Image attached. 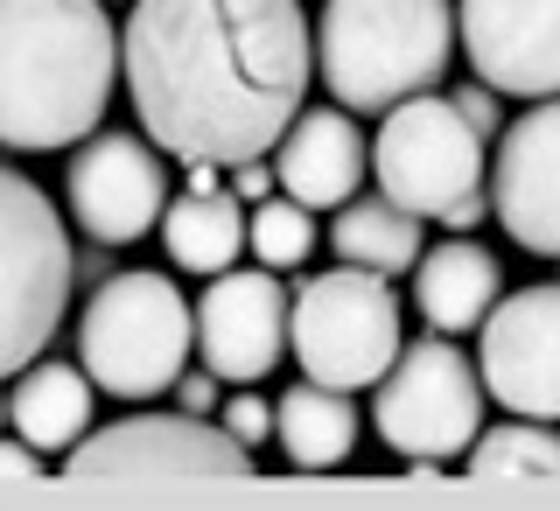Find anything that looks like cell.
<instances>
[{
  "mask_svg": "<svg viewBox=\"0 0 560 511\" xmlns=\"http://www.w3.org/2000/svg\"><path fill=\"white\" fill-rule=\"evenodd\" d=\"M0 420H8V399H0Z\"/></svg>",
  "mask_w": 560,
  "mask_h": 511,
  "instance_id": "83f0119b",
  "label": "cell"
},
{
  "mask_svg": "<svg viewBox=\"0 0 560 511\" xmlns=\"http://www.w3.org/2000/svg\"><path fill=\"white\" fill-rule=\"evenodd\" d=\"M490 210L504 218L518 253L560 259V92L539 98L498 133L490 154Z\"/></svg>",
  "mask_w": 560,
  "mask_h": 511,
  "instance_id": "7c38bea8",
  "label": "cell"
},
{
  "mask_svg": "<svg viewBox=\"0 0 560 511\" xmlns=\"http://www.w3.org/2000/svg\"><path fill=\"white\" fill-rule=\"evenodd\" d=\"M43 477V449L35 442H0V484H35Z\"/></svg>",
  "mask_w": 560,
  "mask_h": 511,
  "instance_id": "d4e9b609",
  "label": "cell"
},
{
  "mask_svg": "<svg viewBox=\"0 0 560 511\" xmlns=\"http://www.w3.org/2000/svg\"><path fill=\"white\" fill-rule=\"evenodd\" d=\"M288 350L315 385H337V393L378 385L407 350L393 280L372 267H329L302 280V294L288 302Z\"/></svg>",
  "mask_w": 560,
  "mask_h": 511,
  "instance_id": "52a82bcc",
  "label": "cell"
},
{
  "mask_svg": "<svg viewBox=\"0 0 560 511\" xmlns=\"http://www.w3.org/2000/svg\"><path fill=\"white\" fill-rule=\"evenodd\" d=\"M455 43L448 0H323L315 78L343 113H393L399 98L442 84Z\"/></svg>",
  "mask_w": 560,
  "mask_h": 511,
  "instance_id": "3957f363",
  "label": "cell"
},
{
  "mask_svg": "<svg viewBox=\"0 0 560 511\" xmlns=\"http://www.w3.org/2000/svg\"><path fill=\"white\" fill-rule=\"evenodd\" d=\"M63 204L98 245H133L162 224L168 210V169L154 154V140L140 133H92L70 154Z\"/></svg>",
  "mask_w": 560,
  "mask_h": 511,
  "instance_id": "30bf717a",
  "label": "cell"
},
{
  "mask_svg": "<svg viewBox=\"0 0 560 511\" xmlns=\"http://www.w3.org/2000/svg\"><path fill=\"white\" fill-rule=\"evenodd\" d=\"M455 105H463V119H469V127H477L483 140H498L504 133V113H498V92H490V84L477 78V84H469V92H455Z\"/></svg>",
  "mask_w": 560,
  "mask_h": 511,
  "instance_id": "cb8c5ba5",
  "label": "cell"
},
{
  "mask_svg": "<svg viewBox=\"0 0 560 511\" xmlns=\"http://www.w3.org/2000/svg\"><path fill=\"white\" fill-rule=\"evenodd\" d=\"M197 350V309L168 274H105L78 315V364L113 399L175 393Z\"/></svg>",
  "mask_w": 560,
  "mask_h": 511,
  "instance_id": "277c9868",
  "label": "cell"
},
{
  "mask_svg": "<svg viewBox=\"0 0 560 511\" xmlns=\"http://www.w3.org/2000/svg\"><path fill=\"white\" fill-rule=\"evenodd\" d=\"M175 399H183V414H210L218 407V372H210V364L203 372H183L175 379Z\"/></svg>",
  "mask_w": 560,
  "mask_h": 511,
  "instance_id": "484cf974",
  "label": "cell"
},
{
  "mask_svg": "<svg viewBox=\"0 0 560 511\" xmlns=\"http://www.w3.org/2000/svg\"><path fill=\"white\" fill-rule=\"evenodd\" d=\"M245 224H253V210H245L238 189H183L162 210L168 259L183 274H224L245 253Z\"/></svg>",
  "mask_w": 560,
  "mask_h": 511,
  "instance_id": "ac0fdd59",
  "label": "cell"
},
{
  "mask_svg": "<svg viewBox=\"0 0 560 511\" xmlns=\"http://www.w3.org/2000/svg\"><path fill=\"white\" fill-rule=\"evenodd\" d=\"M92 372L84 364H57V358H35L28 372H14V393H8V420L22 442H35L43 455L57 449H78L92 434Z\"/></svg>",
  "mask_w": 560,
  "mask_h": 511,
  "instance_id": "e0dca14e",
  "label": "cell"
},
{
  "mask_svg": "<svg viewBox=\"0 0 560 511\" xmlns=\"http://www.w3.org/2000/svg\"><path fill=\"white\" fill-rule=\"evenodd\" d=\"M119 57L154 148L232 169L294 127L315 28L302 0H133Z\"/></svg>",
  "mask_w": 560,
  "mask_h": 511,
  "instance_id": "6da1fadb",
  "label": "cell"
},
{
  "mask_svg": "<svg viewBox=\"0 0 560 511\" xmlns=\"http://www.w3.org/2000/svg\"><path fill=\"white\" fill-rule=\"evenodd\" d=\"M63 477L78 484H218L253 477V449L203 414H127L113 428L63 449Z\"/></svg>",
  "mask_w": 560,
  "mask_h": 511,
  "instance_id": "9c48e42d",
  "label": "cell"
},
{
  "mask_svg": "<svg viewBox=\"0 0 560 511\" xmlns=\"http://www.w3.org/2000/svg\"><path fill=\"white\" fill-rule=\"evenodd\" d=\"M224 428H232L245 449H259L273 434V407H267V399H253V393H238V399H224Z\"/></svg>",
  "mask_w": 560,
  "mask_h": 511,
  "instance_id": "603a6c76",
  "label": "cell"
},
{
  "mask_svg": "<svg viewBox=\"0 0 560 511\" xmlns=\"http://www.w3.org/2000/svg\"><path fill=\"white\" fill-rule=\"evenodd\" d=\"M469 477L498 484V477H560V434H547V420H504L469 442Z\"/></svg>",
  "mask_w": 560,
  "mask_h": 511,
  "instance_id": "44dd1931",
  "label": "cell"
},
{
  "mask_svg": "<svg viewBox=\"0 0 560 511\" xmlns=\"http://www.w3.org/2000/svg\"><path fill=\"white\" fill-rule=\"evenodd\" d=\"M483 372L455 350V337H420L393 358V372L378 379L372 420L385 434V449H399L407 463H448L469 455V442L483 434Z\"/></svg>",
  "mask_w": 560,
  "mask_h": 511,
  "instance_id": "ba28073f",
  "label": "cell"
},
{
  "mask_svg": "<svg viewBox=\"0 0 560 511\" xmlns=\"http://www.w3.org/2000/svg\"><path fill=\"white\" fill-rule=\"evenodd\" d=\"M273 183H280V175L259 162V154H253V162H232V189H238L245 204H267V197H273Z\"/></svg>",
  "mask_w": 560,
  "mask_h": 511,
  "instance_id": "4316f807",
  "label": "cell"
},
{
  "mask_svg": "<svg viewBox=\"0 0 560 511\" xmlns=\"http://www.w3.org/2000/svg\"><path fill=\"white\" fill-rule=\"evenodd\" d=\"M372 175L393 204L448 224V232H469L490 204L483 133L463 119L455 98H434V92H413L385 113V127L372 140Z\"/></svg>",
  "mask_w": 560,
  "mask_h": 511,
  "instance_id": "5b68a950",
  "label": "cell"
},
{
  "mask_svg": "<svg viewBox=\"0 0 560 511\" xmlns=\"http://www.w3.org/2000/svg\"><path fill=\"white\" fill-rule=\"evenodd\" d=\"M280 344H288V294H280L273 267L210 274V288L197 302V358L210 372L232 385H253L280 364Z\"/></svg>",
  "mask_w": 560,
  "mask_h": 511,
  "instance_id": "5bb4252c",
  "label": "cell"
},
{
  "mask_svg": "<svg viewBox=\"0 0 560 511\" xmlns=\"http://www.w3.org/2000/svg\"><path fill=\"white\" fill-rule=\"evenodd\" d=\"M70 280L78 253L57 224V204L28 175L0 169V379L28 372L49 350L70 309Z\"/></svg>",
  "mask_w": 560,
  "mask_h": 511,
  "instance_id": "8992f818",
  "label": "cell"
},
{
  "mask_svg": "<svg viewBox=\"0 0 560 511\" xmlns=\"http://www.w3.org/2000/svg\"><path fill=\"white\" fill-rule=\"evenodd\" d=\"M280 189H288L294 204L308 210H343L350 197H358V183L372 175V148H364L358 119L343 113L337 98H329V113H294V127L280 133Z\"/></svg>",
  "mask_w": 560,
  "mask_h": 511,
  "instance_id": "9a60e30c",
  "label": "cell"
},
{
  "mask_svg": "<svg viewBox=\"0 0 560 511\" xmlns=\"http://www.w3.org/2000/svg\"><path fill=\"white\" fill-rule=\"evenodd\" d=\"M477 372L490 399H504V414L560 420V280L518 288L483 315Z\"/></svg>",
  "mask_w": 560,
  "mask_h": 511,
  "instance_id": "8fae6325",
  "label": "cell"
},
{
  "mask_svg": "<svg viewBox=\"0 0 560 511\" xmlns=\"http://www.w3.org/2000/svg\"><path fill=\"white\" fill-rule=\"evenodd\" d=\"M273 434L280 449H288L294 469H337L350 463V449H358V407H350V393L337 385H294V393H280V414H273Z\"/></svg>",
  "mask_w": 560,
  "mask_h": 511,
  "instance_id": "d6986e66",
  "label": "cell"
},
{
  "mask_svg": "<svg viewBox=\"0 0 560 511\" xmlns=\"http://www.w3.org/2000/svg\"><path fill=\"white\" fill-rule=\"evenodd\" d=\"M413 302L428 315V329H442V337L483 329V315L498 309V259H490V245L448 239V245H434V253H420Z\"/></svg>",
  "mask_w": 560,
  "mask_h": 511,
  "instance_id": "2e32d148",
  "label": "cell"
},
{
  "mask_svg": "<svg viewBox=\"0 0 560 511\" xmlns=\"http://www.w3.org/2000/svg\"><path fill=\"white\" fill-rule=\"evenodd\" d=\"M329 239H337V259L343 267H372V274H407V267H420V218L407 204H393L378 189V197H350L343 204V218L329 224Z\"/></svg>",
  "mask_w": 560,
  "mask_h": 511,
  "instance_id": "ffe728a7",
  "label": "cell"
},
{
  "mask_svg": "<svg viewBox=\"0 0 560 511\" xmlns=\"http://www.w3.org/2000/svg\"><path fill=\"white\" fill-rule=\"evenodd\" d=\"M245 245L259 253V267H302L315 253V210L294 197H267L253 204V224H245Z\"/></svg>",
  "mask_w": 560,
  "mask_h": 511,
  "instance_id": "7402d4cb",
  "label": "cell"
},
{
  "mask_svg": "<svg viewBox=\"0 0 560 511\" xmlns=\"http://www.w3.org/2000/svg\"><path fill=\"white\" fill-rule=\"evenodd\" d=\"M113 78H127V57L105 0H0V148L92 140Z\"/></svg>",
  "mask_w": 560,
  "mask_h": 511,
  "instance_id": "7a4b0ae2",
  "label": "cell"
},
{
  "mask_svg": "<svg viewBox=\"0 0 560 511\" xmlns=\"http://www.w3.org/2000/svg\"><path fill=\"white\" fill-rule=\"evenodd\" d=\"M455 35H463V57L490 92L512 98L560 92V0H463Z\"/></svg>",
  "mask_w": 560,
  "mask_h": 511,
  "instance_id": "4fadbf2b",
  "label": "cell"
}]
</instances>
